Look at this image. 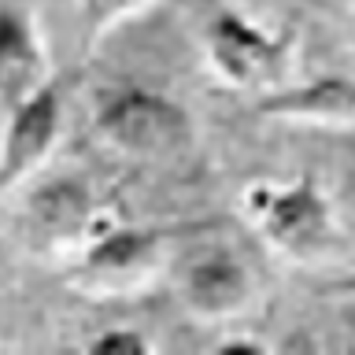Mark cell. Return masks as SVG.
Masks as SVG:
<instances>
[{
  "instance_id": "cell-11",
  "label": "cell",
  "mask_w": 355,
  "mask_h": 355,
  "mask_svg": "<svg viewBox=\"0 0 355 355\" xmlns=\"http://www.w3.org/2000/svg\"><path fill=\"white\" fill-rule=\"evenodd\" d=\"M85 348L93 355H148L155 344H152L148 333H141L133 326H111L104 333H96Z\"/></svg>"
},
{
  "instance_id": "cell-8",
  "label": "cell",
  "mask_w": 355,
  "mask_h": 355,
  "mask_svg": "<svg viewBox=\"0 0 355 355\" xmlns=\"http://www.w3.org/2000/svg\"><path fill=\"white\" fill-rule=\"evenodd\" d=\"M259 115L307 126H355V78L322 74L300 85H277L263 93Z\"/></svg>"
},
{
  "instance_id": "cell-12",
  "label": "cell",
  "mask_w": 355,
  "mask_h": 355,
  "mask_svg": "<svg viewBox=\"0 0 355 355\" xmlns=\"http://www.w3.org/2000/svg\"><path fill=\"white\" fill-rule=\"evenodd\" d=\"M215 352H218V355H237V352H244V355H263L266 344H263V340H252V337H226V340L215 344Z\"/></svg>"
},
{
  "instance_id": "cell-2",
  "label": "cell",
  "mask_w": 355,
  "mask_h": 355,
  "mask_svg": "<svg viewBox=\"0 0 355 355\" xmlns=\"http://www.w3.org/2000/svg\"><path fill=\"white\" fill-rule=\"evenodd\" d=\"M96 133L141 159H171L193 144V115L159 89L126 85L96 111Z\"/></svg>"
},
{
  "instance_id": "cell-4",
  "label": "cell",
  "mask_w": 355,
  "mask_h": 355,
  "mask_svg": "<svg viewBox=\"0 0 355 355\" xmlns=\"http://www.w3.org/2000/svg\"><path fill=\"white\" fill-rule=\"evenodd\" d=\"M166 263V233L144 226L107 222L82 248V259L71 270V282L85 293L122 296L141 288Z\"/></svg>"
},
{
  "instance_id": "cell-5",
  "label": "cell",
  "mask_w": 355,
  "mask_h": 355,
  "mask_svg": "<svg viewBox=\"0 0 355 355\" xmlns=\"http://www.w3.org/2000/svg\"><path fill=\"white\" fill-rule=\"evenodd\" d=\"M63 130V96L55 82H44L33 96L8 107V126L0 141V196L11 193L41 171Z\"/></svg>"
},
{
  "instance_id": "cell-10",
  "label": "cell",
  "mask_w": 355,
  "mask_h": 355,
  "mask_svg": "<svg viewBox=\"0 0 355 355\" xmlns=\"http://www.w3.org/2000/svg\"><path fill=\"white\" fill-rule=\"evenodd\" d=\"M144 4L152 0H82V26H85V41L96 44L100 37H107L122 19L137 15Z\"/></svg>"
},
{
  "instance_id": "cell-1",
  "label": "cell",
  "mask_w": 355,
  "mask_h": 355,
  "mask_svg": "<svg viewBox=\"0 0 355 355\" xmlns=\"http://www.w3.org/2000/svg\"><path fill=\"white\" fill-rule=\"evenodd\" d=\"M241 207L252 226L293 259H326L340 244L337 207L315 174H300L296 182H252Z\"/></svg>"
},
{
  "instance_id": "cell-3",
  "label": "cell",
  "mask_w": 355,
  "mask_h": 355,
  "mask_svg": "<svg viewBox=\"0 0 355 355\" xmlns=\"http://www.w3.org/2000/svg\"><path fill=\"white\" fill-rule=\"evenodd\" d=\"M204 44L218 78H226L237 89H252V93H270V89L285 85L296 60L293 26L263 30L237 11H218L207 22Z\"/></svg>"
},
{
  "instance_id": "cell-13",
  "label": "cell",
  "mask_w": 355,
  "mask_h": 355,
  "mask_svg": "<svg viewBox=\"0 0 355 355\" xmlns=\"http://www.w3.org/2000/svg\"><path fill=\"white\" fill-rule=\"evenodd\" d=\"M329 293H333V296H348V300H355V274H352V277H340V282H333Z\"/></svg>"
},
{
  "instance_id": "cell-9",
  "label": "cell",
  "mask_w": 355,
  "mask_h": 355,
  "mask_svg": "<svg viewBox=\"0 0 355 355\" xmlns=\"http://www.w3.org/2000/svg\"><path fill=\"white\" fill-rule=\"evenodd\" d=\"M44 82L52 78L37 22L19 8H0V104L15 107Z\"/></svg>"
},
{
  "instance_id": "cell-6",
  "label": "cell",
  "mask_w": 355,
  "mask_h": 355,
  "mask_svg": "<svg viewBox=\"0 0 355 355\" xmlns=\"http://www.w3.org/2000/svg\"><path fill=\"white\" fill-rule=\"evenodd\" d=\"M107 222L111 218L96 207L93 189L78 178H55V182H44L30 193L26 230L30 241L44 252L85 248Z\"/></svg>"
},
{
  "instance_id": "cell-7",
  "label": "cell",
  "mask_w": 355,
  "mask_h": 355,
  "mask_svg": "<svg viewBox=\"0 0 355 355\" xmlns=\"http://www.w3.org/2000/svg\"><path fill=\"white\" fill-rule=\"evenodd\" d=\"M178 288H182V304L204 322L237 318L259 296L252 266L230 248H207L196 259H189Z\"/></svg>"
}]
</instances>
